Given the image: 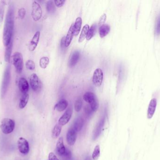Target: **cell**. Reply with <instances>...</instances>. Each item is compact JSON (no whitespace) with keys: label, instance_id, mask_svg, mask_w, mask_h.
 <instances>
[{"label":"cell","instance_id":"obj_1","mask_svg":"<svg viewBox=\"0 0 160 160\" xmlns=\"http://www.w3.org/2000/svg\"><path fill=\"white\" fill-rule=\"evenodd\" d=\"M15 9L12 2L9 3L6 13L3 29L2 41L4 46H7L13 39L14 26H15Z\"/></svg>","mask_w":160,"mask_h":160},{"label":"cell","instance_id":"obj_2","mask_svg":"<svg viewBox=\"0 0 160 160\" xmlns=\"http://www.w3.org/2000/svg\"><path fill=\"white\" fill-rule=\"evenodd\" d=\"M11 80V66L10 64H8L5 68L3 73V77L2 81L1 87V97L2 99L4 98L10 86Z\"/></svg>","mask_w":160,"mask_h":160},{"label":"cell","instance_id":"obj_3","mask_svg":"<svg viewBox=\"0 0 160 160\" xmlns=\"http://www.w3.org/2000/svg\"><path fill=\"white\" fill-rule=\"evenodd\" d=\"M0 127L3 134H9L14 130L15 127V122L11 119L5 118L2 120Z\"/></svg>","mask_w":160,"mask_h":160},{"label":"cell","instance_id":"obj_4","mask_svg":"<svg viewBox=\"0 0 160 160\" xmlns=\"http://www.w3.org/2000/svg\"><path fill=\"white\" fill-rule=\"evenodd\" d=\"M13 65L18 73H22L24 67L23 55L20 52H16L13 55Z\"/></svg>","mask_w":160,"mask_h":160},{"label":"cell","instance_id":"obj_5","mask_svg":"<svg viewBox=\"0 0 160 160\" xmlns=\"http://www.w3.org/2000/svg\"><path fill=\"white\" fill-rule=\"evenodd\" d=\"M29 82L33 91L36 93H39L41 91L42 88L41 82L36 74L33 73L31 75Z\"/></svg>","mask_w":160,"mask_h":160},{"label":"cell","instance_id":"obj_6","mask_svg":"<svg viewBox=\"0 0 160 160\" xmlns=\"http://www.w3.org/2000/svg\"><path fill=\"white\" fill-rule=\"evenodd\" d=\"M42 10L41 5L37 2H33L32 4V16L35 21H37L41 18Z\"/></svg>","mask_w":160,"mask_h":160},{"label":"cell","instance_id":"obj_7","mask_svg":"<svg viewBox=\"0 0 160 160\" xmlns=\"http://www.w3.org/2000/svg\"><path fill=\"white\" fill-rule=\"evenodd\" d=\"M18 146L19 151L23 154H27L29 152V144L25 138H20L18 140Z\"/></svg>","mask_w":160,"mask_h":160},{"label":"cell","instance_id":"obj_8","mask_svg":"<svg viewBox=\"0 0 160 160\" xmlns=\"http://www.w3.org/2000/svg\"><path fill=\"white\" fill-rule=\"evenodd\" d=\"M103 74L101 69H96L94 72L92 81L95 85L97 87L100 86L103 80Z\"/></svg>","mask_w":160,"mask_h":160},{"label":"cell","instance_id":"obj_9","mask_svg":"<svg viewBox=\"0 0 160 160\" xmlns=\"http://www.w3.org/2000/svg\"><path fill=\"white\" fill-rule=\"evenodd\" d=\"M73 110L71 107L68 108L63 115L59 119V124L60 126H63L68 124L72 117Z\"/></svg>","mask_w":160,"mask_h":160},{"label":"cell","instance_id":"obj_10","mask_svg":"<svg viewBox=\"0 0 160 160\" xmlns=\"http://www.w3.org/2000/svg\"><path fill=\"white\" fill-rule=\"evenodd\" d=\"M77 131L73 128H70L67 134V142L69 146H73L76 143L77 138Z\"/></svg>","mask_w":160,"mask_h":160},{"label":"cell","instance_id":"obj_11","mask_svg":"<svg viewBox=\"0 0 160 160\" xmlns=\"http://www.w3.org/2000/svg\"><path fill=\"white\" fill-rule=\"evenodd\" d=\"M18 87L22 94L28 93L29 90V85L27 80L25 78H21L19 79Z\"/></svg>","mask_w":160,"mask_h":160},{"label":"cell","instance_id":"obj_12","mask_svg":"<svg viewBox=\"0 0 160 160\" xmlns=\"http://www.w3.org/2000/svg\"><path fill=\"white\" fill-rule=\"evenodd\" d=\"M156 106H157L156 99L155 98H153L149 103L148 110H147V118L148 119H151L153 117L156 110Z\"/></svg>","mask_w":160,"mask_h":160},{"label":"cell","instance_id":"obj_13","mask_svg":"<svg viewBox=\"0 0 160 160\" xmlns=\"http://www.w3.org/2000/svg\"><path fill=\"white\" fill-rule=\"evenodd\" d=\"M40 35H41L40 32L37 31L33 37V39L31 40V42L29 44V49L31 51H33L37 48L38 42H39Z\"/></svg>","mask_w":160,"mask_h":160},{"label":"cell","instance_id":"obj_14","mask_svg":"<svg viewBox=\"0 0 160 160\" xmlns=\"http://www.w3.org/2000/svg\"><path fill=\"white\" fill-rule=\"evenodd\" d=\"M56 150L58 154L60 156H63L65 154L66 148L64 146L63 138L60 137L58 139L56 144Z\"/></svg>","mask_w":160,"mask_h":160},{"label":"cell","instance_id":"obj_15","mask_svg":"<svg viewBox=\"0 0 160 160\" xmlns=\"http://www.w3.org/2000/svg\"><path fill=\"white\" fill-rule=\"evenodd\" d=\"M80 58V54L78 51H75L71 54L68 61V66L73 67L76 64Z\"/></svg>","mask_w":160,"mask_h":160},{"label":"cell","instance_id":"obj_16","mask_svg":"<svg viewBox=\"0 0 160 160\" xmlns=\"http://www.w3.org/2000/svg\"><path fill=\"white\" fill-rule=\"evenodd\" d=\"M13 39L10 42L9 44L6 46L5 49V54H4V60L7 62H10L11 58V53L13 50Z\"/></svg>","mask_w":160,"mask_h":160},{"label":"cell","instance_id":"obj_17","mask_svg":"<svg viewBox=\"0 0 160 160\" xmlns=\"http://www.w3.org/2000/svg\"><path fill=\"white\" fill-rule=\"evenodd\" d=\"M74 35V23H73L70 26L68 34L66 37V46L68 47L70 45L73 39Z\"/></svg>","mask_w":160,"mask_h":160},{"label":"cell","instance_id":"obj_18","mask_svg":"<svg viewBox=\"0 0 160 160\" xmlns=\"http://www.w3.org/2000/svg\"><path fill=\"white\" fill-rule=\"evenodd\" d=\"M111 27L109 25L104 24L99 28V35L101 38H104L110 33Z\"/></svg>","mask_w":160,"mask_h":160},{"label":"cell","instance_id":"obj_19","mask_svg":"<svg viewBox=\"0 0 160 160\" xmlns=\"http://www.w3.org/2000/svg\"><path fill=\"white\" fill-rule=\"evenodd\" d=\"M82 25V19L81 17H78L74 23V35L77 36L81 30Z\"/></svg>","mask_w":160,"mask_h":160},{"label":"cell","instance_id":"obj_20","mask_svg":"<svg viewBox=\"0 0 160 160\" xmlns=\"http://www.w3.org/2000/svg\"><path fill=\"white\" fill-rule=\"evenodd\" d=\"M29 99V95L28 93L22 94L19 103V107L20 109H23L25 108L28 102Z\"/></svg>","mask_w":160,"mask_h":160},{"label":"cell","instance_id":"obj_21","mask_svg":"<svg viewBox=\"0 0 160 160\" xmlns=\"http://www.w3.org/2000/svg\"><path fill=\"white\" fill-rule=\"evenodd\" d=\"M6 6V2L5 1H0V28L1 27L2 24H3Z\"/></svg>","mask_w":160,"mask_h":160},{"label":"cell","instance_id":"obj_22","mask_svg":"<svg viewBox=\"0 0 160 160\" xmlns=\"http://www.w3.org/2000/svg\"><path fill=\"white\" fill-rule=\"evenodd\" d=\"M83 98H84V100L87 102L89 103V104H91L97 98L94 93L90 92H86V93H85Z\"/></svg>","mask_w":160,"mask_h":160},{"label":"cell","instance_id":"obj_23","mask_svg":"<svg viewBox=\"0 0 160 160\" xmlns=\"http://www.w3.org/2000/svg\"><path fill=\"white\" fill-rule=\"evenodd\" d=\"M68 102L65 99H62L59 101L55 105V108L59 112H61L65 110L68 106Z\"/></svg>","mask_w":160,"mask_h":160},{"label":"cell","instance_id":"obj_24","mask_svg":"<svg viewBox=\"0 0 160 160\" xmlns=\"http://www.w3.org/2000/svg\"><path fill=\"white\" fill-rule=\"evenodd\" d=\"M84 121L82 118H77L76 119V121L74 123L73 128L76 131L81 130L82 128L84 126Z\"/></svg>","mask_w":160,"mask_h":160},{"label":"cell","instance_id":"obj_25","mask_svg":"<svg viewBox=\"0 0 160 160\" xmlns=\"http://www.w3.org/2000/svg\"><path fill=\"white\" fill-rule=\"evenodd\" d=\"M96 29H97V26L96 24L92 25V26L89 28L88 33L87 35L86 39L87 41H89L96 34Z\"/></svg>","mask_w":160,"mask_h":160},{"label":"cell","instance_id":"obj_26","mask_svg":"<svg viewBox=\"0 0 160 160\" xmlns=\"http://www.w3.org/2000/svg\"><path fill=\"white\" fill-rule=\"evenodd\" d=\"M89 29V25H88V24L84 26L83 29H82V32H81V34L79 38V42H82L84 40L85 38H86L87 35L88 33Z\"/></svg>","mask_w":160,"mask_h":160},{"label":"cell","instance_id":"obj_27","mask_svg":"<svg viewBox=\"0 0 160 160\" xmlns=\"http://www.w3.org/2000/svg\"><path fill=\"white\" fill-rule=\"evenodd\" d=\"M46 10L48 13L50 14L54 13L56 10V8H55L54 2L53 1H49L47 2L46 3Z\"/></svg>","mask_w":160,"mask_h":160},{"label":"cell","instance_id":"obj_28","mask_svg":"<svg viewBox=\"0 0 160 160\" xmlns=\"http://www.w3.org/2000/svg\"><path fill=\"white\" fill-rule=\"evenodd\" d=\"M61 131V126L59 124H56L52 131V137L53 138H57L59 136Z\"/></svg>","mask_w":160,"mask_h":160},{"label":"cell","instance_id":"obj_29","mask_svg":"<svg viewBox=\"0 0 160 160\" xmlns=\"http://www.w3.org/2000/svg\"><path fill=\"white\" fill-rule=\"evenodd\" d=\"M49 63V59L47 57H43L39 61V65L42 69H45L47 67Z\"/></svg>","mask_w":160,"mask_h":160},{"label":"cell","instance_id":"obj_30","mask_svg":"<svg viewBox=\"0 0 160 160\" xmlns=\"http://www.w3.org/2000/svg\"><path fill=\"white\" fill-rule=\"evenodd\" d=\"M83 106V100L81 97H79L76 100L75 103V110L76 112H79Z\"/></svg>","mask_w":160,"mask_h":160},{"label":"cell","instance_id":"obj_31","mask_svg":"<svg viewBox=\"0 0 160 160\" xmlns=\"http://www.w3.org/2000/svg\"><path fill=\"white\" fill-rule=\"evenodd\" d=\"M100 155V149L99 145H96L95 147L92 154V158L93 160H97Z\"/></svg>","mask_w":160,"mask_h":160},{"label":"cell","instance_id":"obj_32","mask_svg":"<svg viewBox=\"0 0 160 160\" xmlns=\"http://www.w3.org/2000/svg\"><path fill=\"white\" fill-rule=\"evenodd\" d=\"M154 31L155 34L159 35L160 34V14L157 16L155 22Z\"/></svg>","mask_w":160,"mask_h":160},{"label":"cell","instance_id":"obj_33","mask_svg":"<svg viewBox=\"0 0 160 160\" xmlns=\"http://www.w3.org/2000/svg\"><path fill=\"white\" fill-rule=\"evenodd\" d=\"M26 67L29 70H33L35 69V64L33 61L29 60L26 62Z\"/></svg>","mask_w":160,"mask_h":160},{"label":"cell","instance_id":"obj_34","mask_svg":"<svg viewBox=\"0 0 160 160\" xmlns=\"http://www.w3.org/2000/svg\"><path fill=\"white\" fill-rule=\"evenodd\" d=\"M90 106H91V109H92L93 111L96 112L98 108H99V102H98L97 98L91 104H90Z\"/></svg>","mask_w":160,"mask_h":160},{"label":"cell","instance_id":"obj_35","mask_svg":"<svg viewBox=\"0 0 160 160\" xmlns=\"http://www.w3.org/2000/svg\"><path fill=\"white\" fill-rule=\"evenodd\" d=\"M103 121H102L100 123H99L98 124V126L96 127V130L95 133L94 134V138H97V137L99 135V134H100L101 131L102 130V127L103 126V124H102Z\"/></svg>","mask_w":160,"mask_h":160},{"label":"cell","instance_id":"obj_36","mask_svg":"<svg viewBox=\"0 0 160 160\" xmlns=\"http://www.w3.org/2000/svg\"><path fill=\"white\" fill-rule=\"evenodd\" d=\"M26 14L25 9L24 8H20L19 9L18 11V15L19 18L21 19H23L25 17Z\"/></svg>","mask_w":160,"mask_h":160},{"label":"cell","instance_id":"obj_37","mask_svg":"<svg viewBox=\"0 0 160 160\" xmlns=\"http://www.w3.org/2000/svg\"><path fill=\"white\" fill-rule=\"evenodd\" d=\"M106 18H107V16L106 14L105 13H103L102 14L101 16L100 19H99V23H98V26L99 27H100L101 26H103L104 25V23L106 21Z\"/></svg>","mask_w":160,"mask_h":160},{"label":"cell","instance_id":"obj_38","mask_svg":"<svg viewBox=\"0 0 160 160\" xmlns=\"http://www.w3.org/2000/svg\"><path fill=\"white\" fill-rule=\"evenodd\" d=\"M65 2H66L65 1H58V0H55V1H54V4L58 7H62V6H63Z\"/></svg>","mask_w":160,"mask_h":160},{"label":"cell","instance_id":"obj_39","mask_svg":"<svg viewBox=\"0 0 160 160\" xmlns=\"http://www.w3.org/2000/svg\"><path fill=\"white\" fill-rule=\"evenodd\" d=\"M48 159H49V160H59L56 155L52 152L49 154Z\"/></svg>","mask_w":160,"mask_h":160},{"label":"cell","instance_id":"obj_40","mask_svg":"<svg viewBox=\"0 0 160 160\" xmlns=\"http://www.w3.org/2000/svg\"><path fill=\"white\" fill-rule=\"evenodd\" d=\"M60 46L61 48L62 49H64L66 46V37L65 36L63 37L61 40V42H60Z\"/></svg>","mask_w":160,"mask_h":160},{"label":"cell","instance_id":"obj_41","mask_svg":"<svg viewBox=\"0 0 160 160\" xmlns=\"http://www.w3.org/2000/svg\"><path fill=\"white\" fill-rule=\"evenodd\" d=\"M85 112L86 113V114H88V115L91 114V113H92V111H93L90 106H87L86 107H85Z\"/></svg>","mask_w":160,"mask_h":160},{"label":"cell","instance_id":"obj_42","mask_svg":"<svg viewBox=\"0 0 160 160\" xmlns=\"http://www.w3.org/2000/svg\"><path fill=\"white\" fill-rule=\"evenodd\" d=\"M71 155H72V154H71V152L69 150L66 149V153L64 156H65L66 158H70L71 157Z\"/></svg>","mask_w":160,"mask_h":160}]
</instances>
